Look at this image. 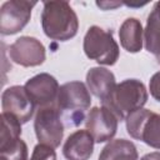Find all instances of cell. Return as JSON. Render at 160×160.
Masks as SVG:
<instances>
[{
    "label": "cell",
    "instance_id": "obj_13",
    "mask_svg": "<svg viewBox=\"0 0 160 160\" xmlns=\"http://www.w3.org/2000/svg\"><path fill=\"white\" fill-rule=\"evenodd\" d=\"M86 85L92 95L104 101L116 86L114 74L101 66L91 68L86 74Z\"/></svg>",
    "mask_w": 160,
    "mask_h": 160
},
{
    "label": "cell",
    "instance_id": "obj_22",
    "mask_svg": "<svg viewBox=\"0 0 160 160\" xmlns=\"http://www.w3.org/2000/svg\"><path fill=\"white\" fill-rule=\"evenodd\" d=\"M140 160H160V152L159 151H154V152H149L146 155H144Z\"/></svg>",
    "mask_w": 160,
    "mask_h": 160
},
{
    "label": "cell",
    "instance_id": "obj_14",
    "mask_svg": "<svg viewBox=\"0 0 160 160\" xmlns=\"http://www.w3.org/2000/svg\"><path fill=\"white\" fill-rule=\"evenodd\" d=\"M142 25L135 18L126 19L120 29H119V38L121 46L128 52H139L142 48Z\"/></svg>",
    "mask_w": 160,
    "mask_h": 160
},
{
    "label": "cell",
    "instance_id": "obj_12",
    "mask_svg": "<svg viewBox=\"0 0 160 160\" xmlns=\"http://www.w3.org/2000/svg\"><path fill=\"white\" fill-rule=\"evenodd\" d=\"M94 142L88 130H76L68 136L62 154L68 160H89L94 151Z\"/></svg>",
    "mask_w": 160,
    "mask_h": 160
},
{
    "label": "cell",
    "instance_id": "obj_17",
    "mask_svg": "<svg viewBox=\"0 0 160 160\" xmlns=\"http://www.w3.org/2000/svg\"><path fill=\"white\" fill-rule=\"evenodd\" d=\"M0 158L5 160H28V146L25 141L19 138L0 144Z\"/></svg>",
    "mask_w": 160,
    "mask_h": 160
},
{
    "label": "cell",
    "instance_id": "obj_9",
    "mask_svg": "<svg viewBox=\"0 0 160 160\" xmlns=\"http://www.w3.org/2000/svg\"><path fill=\"white\" fill-rule=\"evenodd\" d=\"M24 88L32 104L38 108L55 105L60 89L58 80L48 72H40L30 78Z\"/></svg>",
    "mask_w": 160,
    "mask_h": 160
},
{
    "label": "cell",
    "instance_id": "obj_24",
    "mask_svg": "<svg viewBox=\"0 0 160 160\" xmlns=\"http://www.w3.org/2000/svg\"><path fill=\"white\" fill-rule=\"evenodd\" d=\"M0 160H5V159H2V158H0Z\"/></svg>",
    "mask_w": 160,
    "mask_h": 160
},
{
    "label": "cell",
    "instance_id": "obj_7",
    "mask_svg": "<svg viewBox=\"0 0 160 160\" xmlns=\"http://www.w3.org/2000/svg\"><path fill=\"white\" fill-rule=\"evenodd\" d=\"M36 1L9 0L0 8V32L1 35H14L21 31L31 18V10Z\"/></svg>",
    "mask_w": 160,
    "mask_h": 160
},
{
    "label": "cell",
    "instance_id": "obj_16",
    "mask_svg": "<svg viewBox=\"0 0 160 160\" xmlns=\"http://www.w3.org/2000/svg\"><path fill=\"white\" fill-rule=\"evenodd\" d=\"M144 45L145 49L155 56L160 54V1L154 4L148 16L144 30Z\"/></svg>",
    "mask_w": 160,
    "mask_h": 160
},
{
    "label": "cell",
    "instance_id": "obj_1",
    "mask_svg": "<svg viewBox=\"0 0 160 160\" xmlns=\"http://www.w3.org/2000/svg\"><path fill=\"white\" fill-rule=\"evenodd\" d=\"M41 26L44 34L56 41H68L78 34L79 20L68 1H44Z\"/></svg>",
    "mask_w": 160,
    "mask_h": 160
},
{
    "label": "cell",
    "instance_id": "obj_11",
    "mask_svg": "<svg viewBox=\"0 0 160 160\" xmlns=\"http://www.w3.org/2000/svg\"><path fill=\"white\" fill-rule=\"evenodd\" d=\"M2 112L15 116L21 124L28 122L35 110L26 90L21 85H12L4 90L1 95Z\"/></svg>",
    "mask_w": 160,
    "mask_h": 160
},
{
    "label": "cell",
    "instance_id": "obj_3",
    "mask_svg": "<svg viewBox=\"0 0 160 160\" xmlns=\"http://www.w3.org/2000/svg\"><path fill=\"white\" fill-rule=\"evenodd\" d=\"M91 96L86 85L81 81H70L60 86L56 108L68 126H78L82 122L85 111L90 108Z\"/></svg>",
    "mask_w": 160,
    "mask_h": 160
},
{
    "label": "cell",
    "instance_id": "obj_21",
    "mask_svg": "<svg viewBox=\"0 0 160 160\" xmlns=\"http://www.w3.org/2000/svg\"><path fill=\"white\" fill-rule=\"evenodd\" d=\"M96 5L98 6H100V8H102L104 10H109V8L110 9H112V8H116V6H120L121 5V2H96Z\"/></svg>",
    "mask_w": 160,
    "mask_h": 160
},
{
    "label": "cell",
    "instance_id": "obj_20",
    "mask_svg": "<svg viewBox=\"0 0 160 160\" xmlns=\"http://www.w3.org/2000/svg\"><path fill=\"white\" fill-rule=\"evenodd\" d=\"M149 90H150V95L160 102V71L155 72L149 82Z\"/></svg>",
    "mask_w": 160,
    "mask_h": 160
},
{
    "label": "cell",
    "instance_id": "obj_15",
    "mask_svg": "<svg viewBox=\"0 0 160 160\" xmlns=\"http://www.w3.org/2000/svg\"><path fill=\"white\" fill-rule=\"evenodd\" d=\"M138 150L132 141L115 139L102 148L98 160H138Z\"/></svg>",
    "mask_w": 160,
    "mask_h": 160
},
{
    "label": "cell",
    "instance_id": "obj_2",
    "mask_svg": "<svg viewBox=\"0 0 160 160\" xmlns=\"http://www.w3.org/2000/svg\"><path fill=\"white\" fill-rule=\"evenodd\" d=\"M148 98L149 94L144 82L138 79H126L116 84L111 94L101 104L121 121L131 112L142 109Z\"/></svg>",
    "mask_w": 160,
    "mask_h": 160
},
{
    "label": "cell",
    "instance_id": "obj_8",
    "mask_svg": "<svg viewBox=\"0 0 160 160\" xmlns=\"http://www.w3.org/2000/svg\"><path fill=\"white\" fill-rule=\"evenodd\" d=\"M10 59L24 68L39 66L45 61V46L32 36H20L9 48Z\"/></svg>",
    "mask_w": 160,
    "mask_h": 160
},
{
    "label": "cell",
    "instance_id": "obj_6",
    "mask_svg": "<svg viewBox=\"0 0 160 160\" xmlns=\"http://www.w3.org/2000/svg\"><path fill=\"white\" fill-rule=\"evenodd\" d=\"M34 130L39 142L58 148L64 136V122L56 105L39 108L34 120Z\"/></svg>",
    "mask_w": 160,
    "mask_h": 160
},
{
    "label": "cell",
    "instance_id": "obj_23",
    "mask_svg": "<svg viewBox=\"0 0 160 160\" xmlns=\"http://www.w3.org/2000/svg\"><path fill=\"white\" fill-rule=\"evenodd\" d=\"M156 60H158V64H160V54L156 55Z\"/></svg>",
    "mask_w": 160,
    "mask_h": 160
},
{
    "label": "cell",
    "instance_id": "obj_19",
    "mask_svg": "<svg viewBox=\"0 0 160 160\" xmlns=\"http://www.w3.org/2000/svg\"><path fill=\"white\" fill-rule=\"evenodd\" d=\"M30 160H56V152L54 148L39 142L35 145Z\"/></svg>",
    "mask_w": 160,
    "mask_h": 160
},
{
    "label": "cell",
    "instance_id": "obj_10",
    "mask_svg": "<svg viewBox=\"0 0 160 160\" xmlns=\"http://www.w3.org/2000/svg\"><path fill=\"white\" fill-rule=\"evenodd\" d=\"M119 119L105 106L92 108L85 121L86 130L94 138L95 142H105L111 140L118 131Z\"/></svg>",
    "mask_w": 160,
    "mask_h": 160
},
{
    "label": "cell",
    "instance_id": "obj_4",
    "mask_svg": "<svg viewBox=\"0 0 160 160\" xmlns=\"http://www.w3.org/2000/svg\"><path fill=\"white\" fill-rule=\"evenodd\" d=\"M84 52L100 65H114L119 59V45L114 40L112 31H106L98 25L88 29L84 36Z\"/></svg>",
    "mask_w": 160,
    "mask_h": 160
},
{
    "label": "cell",
    "instance_id": "obj_5",
    "mask_svg": "<svg viewBox=\"0 0 160 160\" xmlns=\"http://www.w3.org/2000/svg\"><path fill=\"white\" fill-rule=\"evenodd\" d=\"M128 134L136 140H141L154 149H160V114L148 109H139L126 119Z\"/></svg>",
    "mask_w": 160,
    "mask_h": 160
},
{
    "label": "cell",
    "instance_id": "obj_18",
    "mask_svg": "<svg viewBox=\"0 0 160 160\" xmlns=\"http://www.w3.org/2000/svg\"><path fill=\"white\" fill-rule=\"evenodd\" d=\"M21 135V122L12 115L1 112V134L0 144L19 139Z\"/></svg>",
    "mask_w": 160,
    "mask_h": 160
}]
</instances>
